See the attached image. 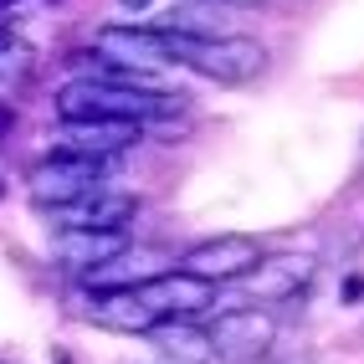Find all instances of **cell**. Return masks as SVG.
<instances>
[{
	"instance_id": "obj_15",
	"label": "cell",
	"mask_w": 364,
	"mask_h": 364,
	"mask_svg": "<svg viewBox=\"0 0 364 364\" xmlns=\"http://www.w3.org/2000/svg\"><path fill=\"white\" fill-rule=\"evenodd\" d=\"M118 6H129V11H149V0H118Z\"/></svg>"
},
{
	"instance_id": "obj_5",
	"label": "cell",
	"mask_w": 364,
	"mask_h": 364,
	"mask_svg": "<svg viewBox=\"0 0 364 364\" xmlns=\"http://www.w3.org/2000/svg\"><path fill=\"white\" fill-rule=\"evenodd\" d=\"M257 262H262V247H257V241L241 236V231H226V236L196 241V247H190L175 267H180V272H190L196 282H205V287H226V282H241Z\"/></svg>"
},
{
	"instance_id": "obj_8",
	"label": "cell",
	"mask_w": 364,
	"mask_h": 364,
	"mask_svg": "<svg viewBox=\"0 0 364 364\" xmlns=\"http://www.w3.org/2000/svg\"><path fill=\"white\" fill-rule=\"evenodd\" d=\"M169 267H175V257L159 247H124L113 262L92 267L82 282H87V293H124V287H144V282L164 277Z\"/></svg>"
},
{
	"instance_id": "obj_17",
	"label": "cell",
	"mask_w": 364,
	"mask_h": 364,
	"mask_svg": "<svg viewBox=\"0 0 364 364\" xmlns=\"http://www.w3.org/2000/svg\"><path fill=\"white\" fill-rule=\"evenodd\" d=\"M0 6H16V0H0Z\"/></svg>"
},
{
	"instance_id": "obj_14",
	"label": "cell",
	"mask_w": 364,
	"mask_h": 364,
	"mask_svg": "<svg viewBox=\"0 0 364 364\" xmlns=\"http://www.w3.org/2000/svg\"><path fill=\"white\" fill-rule=\"evenodd\" d=\"M154 344V354L159 359H169V364H215V354H210V338H205V328H196V323H154L149 333H144Z\"/></svg>"
},
{
	"instance_id": "obj_4",
	"label": "cell",
	"mask_w": 364,
	"mask_h": 364,
	"mask_svg": "<svg viewBox=\"0 0 364 364\" xmlns=\"http://www.w3.org/2000/svg\"><path fill=\"white\" fill-rule=\"evenodd\" d=\"M205 338H210V354L215 359H226V364H257V359L272 354V344H277V313L272 308H257V303L226 308L221 318L205 328Z\"/></svg>"
},
{
	"instance_id": "obj_2",
	"label": "cell",
	"mask_w": 364,
	"mask_h": 364,
	"mask_svg": "<svg viewBox=\"0 0 364 364\" xmlns=\"http://www.w3.org/2000/svg\"><path fill=\"white\" fill-rule=\"evenodd\" d=\"M164 46H169V62L196 67L200 77L221 82V87H241L267 67V46L252 41V36H180V31H164Z\"/></svg>"
},
{
	"instance_id": "obj_6",
	"label": "cell",
	"mask_w": 364,
	"mask_h": 364,
	"mask_svg": "<svg viewBox=\"0 0 364 364\" xmlns=\"http://www.w3.org/2000/svg\"><path fill=\"white\" fill-rule=\"evenodd\" d=\"M313 277H318L313 257H262L241 282L257 298V308H282V303H298L313 287Z\"/></svg>"
},
{
	"instance_id": "obj_19",
	"label": "cell",
	"mask_w": 364,
	"mask_h": 364,
	"mask_svg": "<svg viewBox=\"0 0 364 364\" xmlns=\"http://www.w3.org/2000/svg\"><path fill=\"white\" fill-rule=\"evenodd\" d=\"M359 185H364V180H359Z\"/></svg>"
},
{
	"instance_id": "obj_1",
	"label": "cell",
	"mask_w": 364,
	"mask_h": 364,
	"mask_svg": "<svg viewBox=\"0 0 364 364\" xmlns=\"http://www.w3.org/2000/svg\"><path fill=\"white\" fill-rule=\"evenodd\" d=\"M185 103L190 98L164 87H124V82H98V77H72L52 98L62 124H134V129L180 113Z\"/></svg>"
},
{
	"instance_id": "obj_9",
	"label": "cell",
	"mask_w": 364,
	"mask_h": 364,
	"mask_svg": "<svg viewBox=\"0 0 364 364\" xmlns=\"http://www.w3.org/2000/svg\"><path fill=\"white\" fill-rule=\"evenodd\" d=\"M144 293V303H149L154 313H159V323H190L196 313H205L210 303H215V287H205V282H196L190 272H180V267H169L164 277H154V282H144L139 287Z\"/></svg>"
},
{
	"instance_id": "obj_18",
	"label": "cell",
	"mask_w": 364,
	"mask_h": 364,
	"mask_svg": "<svg viewBox=\"0 0 364 364\" xmlns=\"http://www.w3.org/2000/svg\"><path fill=\"white\" fill-rule=\"evenodd\" d=\"M0 364H6V359H0Z\"/></svg>"
},
{
	"instance_id": "obj_7",
	"label": "cell",
	"mask_w": 364,
	"mask_h": 364,
	"mask_svg": "<svg viewBox=\"0 0 364 364\" xmlns=\"http://www.w3.org/2000/svg\"><path fill=\"white\" fill-rule=\"evenodd\" d=\"M92 46H98L103 62L124 67V72H149V67L169 62V46H164L159 26H103Z\"/></svg>"
},
{
	"instance_id": "obj_10",
	"label": "cell",
	"mask_w": 364,
	"mask_h": 364,
	"mask_svg": "<svg viewBox=\"0 0 364 364\" xmlns=\"http://www.w3.org/2000/svg\"><path fill=\"white\" fill-rule=\"evenodd\" d=\"M62 215V231H124L134 215H139V196H129V190H92L87 200L57 210Z\"/></svg>"
},
{
	"instance_id": "obj_12",
	"label": "cell",
	"mask_w": 364,
	"mask_h": 364,
	"mask_svg": "<svg viewBox=\"0 0 364 364\" xmlns=\"http://www.w3.org/2000/svg\"><path fill=\"white\" fill-rule=\"evenodd\" d=\"M124 247H129V236H124V231H62V236H57V262L67 267V272L87 277L92 267L113 262Z\"/></svg>"
},
{
	"instance_id": "obj_3",
	"label": "cell",
	"mask_w": 364,
	"mask_h": 364,
	"mask_svg": "<svg viewBox=\"0 0 364 364\" xmlns=\"http://www.w3.org/2000/svg\"><path fill=\"white\" fill-rule=\"evenodd\" d=\"M108 169H113V159H87V154H67V149H57V154H46V159L31 169L26 185H31V200H36V205L67 210V205L87 200L92 190H103Z\"/></svg>"
},
{
	"instance_id": "obj_11",
	"label": "cell",
	"mask_w": 364,
	"mask_h": 364,
	"mask_svg": "<svg viewBox=\"0 0 364 364\" xmlns=\"http://www.w3.org/2000/svg\"><path fill=\"white\" fill-rule=\"evenodd\" d=\"M82 318H92L98 328H113V333H149L159 323V313L144 303L139 287H124V293H87Z\"/></svg>"
},
{
	"instance_id": "obj_16",
	"label": "cell",
	"mask_w": 364,
	"mask_h": 364,
	"mask_svg": "<svg viewBox=\"0 0 364 364\" xmlns=\"http://www.w3.org/2000/svg\"><path fill=\"white\" fill-rule=\"evenodd\" d=\"M215 6H262V0H215Z\"/></svg>"
},
{
	"instance_id": "obj_13",
	"label": "cell",
	"mask_w": 364,
	"mask_h": 364,
	"mask_svg": "<svg viewBox=\"0 0 364 364\" xmlns=\"http://www.w3.org/2000/svg\"><path fill=\"white\" fill-rule=\"evenodd\" d=\"M139 144L134 124H62V149L67 154H87V159H118Z\"/></svg>"
}]
</instances>
